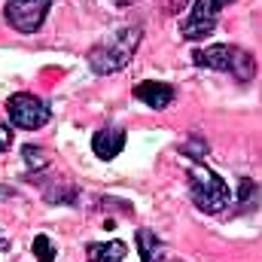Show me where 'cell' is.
Wrapping results in <instances>:
<instances>
[{"instance_id":"obj_6","label":"cell","mask_w":262,"mask_h":262,"mask_svg":"<svg viewBox=\"0 0 262 262\" xmlns=\"http://www.w3.org/2000/svg\"><path fill=\"white\" fill-rule=\"evenodd\" d=\"M232 3V0H195L189 15L180 21V37L183 40H204L207 34H213L216 21H220V9Z\"/></svg>"},{"instance_id":"obj_15","label":"cell","mask_w":262,"mask_h":262,"mask_svg":"<svg viewBox=\"0 0 262 262\" xmlns=\"http://www.w3.org/2000/svg\"><path fill=\"white\" fill-rule=\"evenodd\" d=\"M0 250H9V241H0Z\"/></svg>"},{"instance_id":"obj_14","label":"cell","mask_w":262,"mask_h":262,"mask_svg":"<svg viewBox=\"0 0 262 262\" xmlns=\"http://www.w3.org/2000/svg\"><path fill=\"white\" fill-rule=\"evenodd\" d=\"M110 3H116V6H131V3H137V0H110Z\"/></svg>"},{"instance_id":"obj_8","label":"cell","mask_w":262,"mask_h":262,"mask_svg":"<svg viewBox=\"0 0 262 262\" xmlns=\"http://www.w3.org/2000/svg\"><path fill=\"white\" fill-rule=\"evenodd\" d=\"M122 146H125V131L116 128V125H107V128L95 131V137H92V149H95V156L104 159V162L116 159V156L122 152Z\"/></svg>"},{"instance_id":"obj_1","label":"cell","mask_w":262,"mask_h":262,"mask_svg":"<svg viewBox=\"0 0 262 262\" xmlns=\"http://www.w3.org/2000/svg\"><path fill=\"white\" fill-rule=\"evenodd\" d=\"M140 37H143V31H140L137 25H134V28H122L119 34H113L110 40L98 43V46L89 52V67H92L95 73H101V76L122 70V67L134 58V52H137V46H140Z\"/></svg>"},{"instance_id":"obj_3","label":"cell","mask_w":262,"mask_h":262,"mask_svg":"<svg viewBox=\"0 0 262 262\" xmlns=\"http://www.w3.org/2000/svg\"><path fill=\"white\" fill-rule=\"evenodd\" d=\"M189 195L195 201V207L204 213H220L232 201L229 183L216 171H210L207 165H198L189 171Z\"/></svg>"},{"instance_id":"obj_9","label":"cell","mask_w":262,"mask_h":262,"mask_svg":"<svg viewBox=\"0 0 262 262\" xmlns=\"http://www.w3.org/2000/svg\"><path fill=\"white\" fill-rule=\"evenodd\" d=\"M125 253H128V247L122 241H107V244H89L85 247L89 262H122Z\"/></svg>"},{"instance_id":"obj_7","label":"cell","mask_w":262,"mask_h":262,"mask_svg":"<svg viewBox=\"0 0 262 262\" xmlns=\"http://www.w3.org/2000/svg\"><path fill=\"white\" fill-rule=\"evenodd\" d=\"M134 98L143 101V104L152 107V110H165V107H171V101H174V85L159 82V79H146V82L134 85Z\"/></svg>"},{"instance_id":"obj_10","label":"cell","mask_w":262,"mask_h":262,"mask_svg":"<svg viewBox=\"0 0 262 262\" xmlns=\"http://www.w3.org/2000/svg\"><path fill=\"white\" fill-rule=\"evenodd\" d=\"M137 250L140 262H162V241L149 229H137Z\"/></svg>"},{"instance_id":"obj_2","label":"cell","mask_w":262,"mask_h":262,"mask_svg":"<svg viewBox=\"0 0 262 262\" xmlns=\"http://www.w3.org/2000/svg\"><path fill=\"white\" fill-rule=\"evenodd\" d=\"M192 64L207 67V70L232 73L238 82H250L253 73H256V58H253L247 49H241V46H226V43L195 49V52H192Z\"/></svg>"},{"instance_id":"obj_11","label":"cell","mask_w":262,"mask_h":262,"mask_svg":"<svg viewBox=\"0 0 262 262\" xmlns=\"http://www.w3.org/2000/svg\"><path fill=\"white\" fill-rule=\"evenodd\" d=\"M31 253H34V259H37V262H52L58 250L52 247V241H49L46 235H37V238H34V244H31Z\"/></svg>"},{"instance_id":"obj_13","label":"cell","mask_w":262,"mask_h":262,"mask_svg":"<svg viewBox=\"0 0 262 262\" xmlns=\"http://www.w3.org/2000/svg\"><path fill=\"white\" fill-rule=\"evenodd\" d=\"M9 146H12V131H9V125L0 122V152H6Z\"/></svg>"},{"instance_id":"obj_5","label":"cell","mask_w":262,"mask_h":262,"mask_svg":"<svg viewBox=\"0 0 262 262\" xmlns=\"http://www.w3.org/2000/svg\"><path fill=\"white\" fill-rule=\"evenodd\" d=\"M6 110H9L12 125L28 128V131L43 128V125L49 122V116H52L49 107H46V101L37 98V95H31V92H18V95H12V98L6 101Z\"/></svg>"},{"instance_id":"obj_12","label":"cell","mask_w":262,"mask_h":262,"mask_svg":"<svg viewBox=\"0 0 262 262\" xmlns=\"http://www.w3.org/2000/svg\"><path fill=\"white\" fill-rule=\"evenodd\" d=\"M21 156H25V162H28L31 168H43V165L49 162V159H46V152H43L40 146H31V143L21 149Z\"/></svg>"},{"instance_id":"obj_4","label":"cell","mask_w":262,"mask_h":262,"mask_svg":"<svg viewBox=\"0 0 262 262\" xmlns=\"http://www.w3.org/2000/svg\"><path fill=\"white\" fill-rule=\"evenodd\" d=\"M49 9H52V0H6L3 15L9 28H15L18 34H34L43 28Z\"/></svg>"}]
</instances>
